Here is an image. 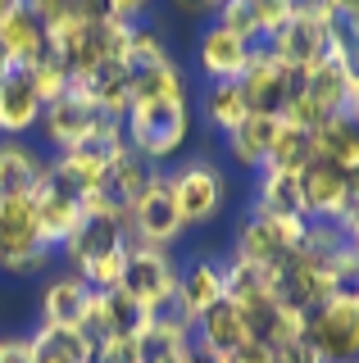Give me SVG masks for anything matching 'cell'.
I'll list each match as a JSON object with an SVG mask.
<instances>
[{
    "mask_svg": "<svg viewBox=\"0 0 359 363\" xmlns=\"http://www.w3.org/2000/svg\"><path fill=\"white\" fill-rule=\"evenodd\" d=\"M73 91L92 96L96 105L109 113V118H118V123H123V113H128V105H132V68L123 64V60H105L92 77H82V82H77Z\"/></svg>",
    "mask_w": 359,
    "mask_h": 363,
    "instance_id": "obj_27",
    "label": "cell"
},
{
    "mask_svg": "<svg viewBox=\"0 0 359 363\" xmlns=\"http://www.w3.org/2000/svg\"><path fill=\"white\" fill-rule=\"evenodd\" d=\"M164 60H173L168 55V45H164V37L155 28H132V37H128V55H123V64L137 73V68H155V64H164Z\"/></svg>",
    "mask_w": 359,
    "mask_h": 363,
    "instance_id": "obj_34",
    "label": "cell"
},
{
    "mask_svg": "<svg viewBox=\"0 0 359 363\" xmlns=\"http://www.w3.org/2000/svg\"><path fill=\"white\" fill-rule=\"evenodd\" d=\"M273 363H323V359H319V350H314L305 336H296V340L273 345Z\"/></svg>",
    "mask_w": 359,
    "mask_h": 363,
    "instance_id": "obj_37",
    "label": "cell"
},
{
    "mask_svg": "<svg viewBox=\"0 0 359 363\" xmlns=\"http://www.w3.org/2000/svg\"><path fill=\"white\" fill-rule=\"evenodd\" d=\"M277 132H282V118H273V113H250L237 132H228V150L241 168H264Z\"/></svg>",
    "mask_w": 359,
    "mask_h": 363,
    "instance_id": "obj_29",
    "label": "cell"
},
{
    "mask_svg": "<svg viewBox=\"0 0 359 363\" xmlns=\"http://www.w3.org/2000/svg\"><path fill=\"white\" fill-rule=\"evenodd\" d=\"M250 55H255V41H245L241 32L223 28L219 18L200 32V45H196L200 73L209 82H241V73L250 68Z\"/></svg>",
    "mask_w": 359,
    "mask_h": 363,
    "instance_id": "obj_14",
    "label": "cell"
},
{
    "mask_svg": "<svg viewBox=\"0 0 359 363\" xmlns=\"http://www.w3.org/2000/svg\"><path fill=\"white\" fill-rule=\"evenodd\" d=\"M205 118L214 123L219 132H237L245 118H250V105H245L241 82H214L205 91Z\"/></svg>",
    "mask_w": 359,
    "mask_h": 363,
    "instance_id": "obj_31",
    "label": "cell"
},
{
    "mask_svg": "<svg viewBox=\"0 0 359 363\" xmlns=\"http://www.w3.org/2000/svg\"><path fill=\"white\" fill-rule=\"evenodd\" d=\"M305 227H309V218H287V213L250 209V218H245L241 232H237V250H232V255L245 259V264H255V268H264V272H277L300 250Z\"/></svg>",
    "mask_w": 359,
    "mask_h": 363,
    "instance_id": "obj_5",
    "label": "cell"
},
{
    "mask_svg": "<svg viewBox=\"0 0 359 363\" xmlns=\"http://www.w3.org/2000/svg\"><path fill=\"white\" fill-rule=\"evenodd\" d=\"M328 5H332L336 18H355L359 23V0H328Z\"/></svg>",
    "mask_w": 359,
    "mask_h": 363,
    "instance_id": "obj_45",
    "label": "cell"
},
{
    "mask_svg": "<svg viewBox=\"0 0 359 363\" xmlns=\"http://www.w3.org/2000/svg\"><path fill=\"white\" fill-rule=\"evenodd\" d=\"M41 109L46 105L37 100V91H32L23 68H14L9 77H0V136H5V141H18L23 132L37 128Z\"/></svg>",
    "mask_w": 359,
    "mask_h": 363,
    "instance_id": "obj_23",
    "label": "cell"
},
{
    "mask_svg": "<svg viewBox=\"0 0 359 363\" xmlns=\"http://www.w3.org/2000/svg\"><path fill=\"white\" fill-rule=\"evenodd\" d=\"M192 336H196L205 350H214V354L223 359V354H232L241 340H250V327H245V318H241L237 304L223 295L219 304H209V309L192 323Z\"/></svg>",
    "mask_w": 359,
    "mask_h": 363,
    "instance_id": "obj_24",
    "label": "cell"
},
{
    "mask_svg": "<svg viewBox=\"0 0 359 363\" xmlns=\"http://www.w3.org/2000/svg\"><path fill=\"white\" fill-rule=\"evenodd\" d=\"M264 50L273 60H282L296 73H309L314 64H323L336 50V18H319V14H287L282 28L264 41Z\"/></svg>",
    "mask_w": 359,
    "mask_h": 363,
    "instance_id": "obj_7",
    "label": "cell"
},
{
    "mask_svg": "<svg viewBox=\"0 0 359 363\" xmlns=\"http://www.w3.org/2000/svg\"><path fill=\"white\" fill-rule=\"evenodd\" d=\"M168 186H173L177 213H182L187 227H200V223L219 218L223 200H228V177H223V168L209 164V159H196V164L168 173Z\"/></svg>",
    "mask_w": 359,
    "mask_h": 363,
    "instance_id": "obj_11",
    "label": "cell"
},
{
    "mask_svg": "<svg viewBox=\"0 0 359 363\" xmlns=\"http://www.w3.org/2000/svg\"><path fill=\"white\" fill-rule=\"evenodd\" d=\"M114 150L118 145H109V141H82V145H73V150H60V159L50 164V177L64 182L69 191H77V196L87 200L96 191V182L105 177Z\"/></svg>",
    "mask_w": 359,
    "mask_h": 363,
    "instance_id": "obj_21",
    "label": "cell"
},
{
    "mask_svg": "<svg viewBox=\"0 0 359 363\" xmlns=\"http://www.w3.org/2000/svg\"><path fill=\"white\" fill-rule=\"evenodd\" d=\"M336 227H341L346 241H355V245H359V200H350V209H346L341 218H336Z\"/></svg>",
    "mask_w": 359,
    "mask_h": 363,
    "instance_id": "obj_44",
    "label": "cell"
},
{
    "mask_svg": "<svg viewBox=\"0 0 359 363\" xmlns=\"http://www.w3.org/2000/svg\"><path fill=\"white\" fill-rule=\"evenodd\" d=\"M96 340L82 327H37L32 332V363H92Z\"/></svg>",
    "mask_w": 359,
    "mask_h": 363,
    "instance_id": "obj_28",
    "label": "cell"
},
{
    "mask_svg": "<svg viewBox=\"0 0 359 363\" xmlns=\"http://www.w3.org/2000/svg\"><path fill=\"white\" fill-rule=\"evenodd\" d=\"M109 9H114V18H123V23H137L145 9H150V0H109Z\"/></svg>",
    "mask_w": 359,
    "mask_h": 363,
    "instance_id": "obj_43",
    "label": "cell"
},
{
    "mask_svg": "<svg viewBox=\"0 0 359 363\" xmlns=\"http://www.w3.org/2000/svg\"><path fill=\"white\" fill-rule=\"evenodd\" d=\"M50 164L23 141H0V200H32L46 186Z\"/></svg>",
    "mask_w": 359,
    "mask_h": 363,
    "instance_id": "obj_18",
    "label": "cell"
},
{
    "mask_svg": "<svg viewBox=\"0 0 359 363\" xmlns=\"http://www.w3.org/2000/svg\"><path fill=\"white\" fill-rule=\"evenodd\" d=\"M28 73V82H32V91H37V100L41 105H55L60 96H69L73 91V82H69V73L60 68V60H41V64H32V68H23Z\"/></svg>",
    "mask_w": 359,
    "mask_h": 363,
    "instance_id": "obj_35",
    "label": "cell"
},
{
    "mask_svg": "<svg viewBox=\"0 0 359 363\" xmlns=\"http://www.w3.org/2000/svg\"><path fill=\"white\" fill-rule=\"evenodd\" d=\"M300 86H305V73L287 68L282 60H273L264 45H255L250 68L241 73V91H245L250 113H273V118H282L291 109V100L300 96Z\"/></svg>",
    "mask_w": 359,
    "mask_h": 363,
    "instance_id": "obj_9",
    "label": "cell"
},
{
    "mask_svg": "<svg viewBox=\"0 0 359 363\" xmlns=\"http://www.w3.org/2000/svg\"><path fill=\"white\" fill-rule=\"evenodd\" d=\"M223 300V268L209 259H196L187 272H177V295H173V313H182L187 323H196L209 304Z\"/></svg>",
    "mask_w": 359,
    "mask_h": 363,
    "instance_id": "obj_25",
    "label": "cell"
},
{
    "mask_svg": "<svg viewBox=\"0 0 359 363\" xmlns=\"http://www.w3.org/2000/svg\"><path fill=\"white\" fill-rule=\"evenodd\" d=\"M128 245H132V236H128V223L123 218L87 213L77 223V232L60 250L69 259V272H77L92 291H109V286H118V268H123Z\"/></svg>",
    "mask_w": 359,
    "mask_h": 363,
    "instance_id": "obj_1",
    "label": "cell"
},
{
    "mask_svg": "<svg viewBox=\"0 0 359 363\" xmlns=\"http://www.w3.org/2000/svg\"><path fill=\"white\" fill-rule=\"evenodd\" d=\"M314 159V132L305 128H291V123L282 118V132H277L273 150H268V164L264 168H287V173H300Z\"/></svg>",
    "mask_w": 359,
    "mask_h": 363,
    "instance_id": "obj_33",
    "label": "cell"
},
{
    "mask_svg": "<svg viewBox=\"0 0 359 363\" xmlns=\"http://www.w3.org/2000/svg\"><path fill=\"white\" fill-rule=\"evenodd\" d=\"M46 241L37 227L32 200H0V268L5 272H37L46 264Z\"/></svg>",
    "mask_w": 359,
    "mask_h": 363,
    "instance_id": "obj_10",
    "label": "cell"
},
{
    "mask_svg": "<svg viewBox=\"0 0 359 363\" xmlns=\"http://www.w3.org/2000/svg\"><path fill=\"white\" fill-rule=\"evenodd\" d=\"M0 363H32V336H0Z\"/></svg>",
    "mask_w": 359,
    "mask_h": 363,
    "instance_id": "obj_41",
    "label": "cell"
},
{
    "mask_svg": "<svg viewBox=\"0 0 359 363\" xmlns=\"http://www.w3.org/2000/svg\"><path fill=\"white\" fill-rule=\"evenodd\" d=\"M92 363H141L137 336H105V340H96V359Z\"/></svg>",
    "mask_w": 359,
    "mask_h": 363,
    "instance_id": "obj_36",
    "label": "cell"
},
{
    "mask_svg": "<svg viewBox=\"0 0 359 363\" xmlns=\"http://www.w3.org/2000/svg\"><path fill=\"white\" fill-rule=\"evenodd\" d=\"M192 136V100L187 96H160V100H132L123 113V141L150 164H164L182 150Z\"/></svg>",
    "mask_w": 359,
    "mask_h": 363,
    "instance_id": "obj_2",
    "label": "cell"
},
{
    "mask_svg": "<svg viewBox=\"0 0 359 363\" xmlns=\"http://www.w3.org/2000/svg\"><path fill=\"white\" fill-rule=\"evenodd\" d=\"M314 155L328 159V164L359 173V118L355 113H332L314 128Z\"/></svg>",
    "mask_w": 359,
    "mask_h": 363,
    "instance_id": "obj_26",
    "label": "cell"
},
{
    "mask_svg": "<svg viewBox=\"0 0 359 363\" xmlns=\"http://www.w3.org/2000/svg\"><path fill=\"white\" fill-rule=\"evenodd\" d=\"M300 100L309 105V113L319 123L332 118V113H346V105H350V77H346V64H341V55H336V50L305 73Z\"/></svg>",
    "mask_w": 359,
    "mask_h": 363,
    "instance_id": "obj_19",
    "label": "cell"
},
{
    "mask_svg": "<svg viewBox=\"0 0 359 363\" xmlns=\"http://www.w3.org/2000/svg\"><path fill=\"white\" fill-rule=\"evenodd\" d=\"M223 363H273V350L264 345V340H241L237 350H232V354H223Z\"/></svg>",
    "mask_w": 359,
    "mask_h": 363,
    "instance_id": "obj_39",
    "label": "cell"
},
{
    "mask_svg": "<svg viewBox=\"0 0 359 363\" xmlns=\"http://www.w3.org/2000/svg\"><path fill=\"white\" fill-rule=\"evenodd\" d=\"M168 5H173L177 14H187V18H200V14H219L223 0H168Z\"/></svg>",
    "mask_w": 359,
    "mask_h": 363,
    "instance_id": "obj_42",
    "label": "cell"
},
{
    "mask_svg": "<svg viewBox=\"0 0 359 363\" xmlns=\"http://www.w3.org/2000/svg\"><path fill=\"white\" fill-rule=\"evenodd\" d=\"M160 96H187V77L173 60L132 73V100H160Z\"/></svg>",
    "mask_w": 359,
    "mask_h": 363,
    "instance_id": "obj_32",
    "label": "cell"
},
{
    "mask_svg": "<svg viewBox=\"0 0 359 363\" xmlns=\"http://www.w3.org/2000/svg\"><path fill=\"white\" fill-rule=\"evenodd\" d=\"M300 204H305L309 223H336L350 209V173L314 155L300 168Z\"/></svg>",
    "mask_w": 359,
    "mask_h": 363,
    "instance_id": "obj_13",
    "label": "cell"
},
{
    "mask_svg": "<svg viewBox=\"0 0 359 363\" xmlns=\"http://www.w3.org/2000/svg\"><path fill=\"white\" fill-rule=\"evenodd\" d=\"M9 5H18V0H0V14H5V9H9Z\"/></svg>",
    "mask_w": 359,
    "mask_h": 363,
    "instance_id": "obj_48",
    "label": "cell"
},
{
    "mask_svg": "<svg viewBox=\"0 0 359 363\" xmlns=\"http://www.w3.org/2000/svg\"><path fill=\"white\" fill-rule=\"evenodd\" d=\"M192 323H187L182 313L164 309L155 313L150 323L141 327L137 336V350H141V363H187V354H192Z\"/></svg>",
    "mask_w": 359,
    "mask_h": 363,
    "instance_id": "obj_20",
    "label": "cell"
},
{
    "mask_svg": "<svg viewBox=\"0 0 359 363\" xmlns=\"http://www.w3.org/2000/svg\"><path fill=\"white\" fill-rule=\"evenodd\" d=\"M9 73H14V64H9V55L0 50V77H9Z\"/></svg>",
    "mask_w": 359,
    "mask_h": 363,
    "instance_id": "obj_47",
    "label": "cell"
},
{
    "mask_svg": "<svg viewBox=\"0 0 359 363\" xmlns=\"http://www.w3.org/2000/svg\"><path fill=\"white\" fill-rule=\"evenodd\" d=\"M155 313H145L132 295H123L118 286L109 291H96L92 295V309L82 318V332L92 340H105V336H141V327L150 323Z\"/></svg>",
    "mask_w": 359,
    "mask_h": 363,
    "instance_id": "obj_17",
    "label": "cell"
},
{
    "mask_svg": "<svg viewBox=\"0 0 359 363\" xmlns=\"http://www.w3.org/2000/svg\"><path fill=\"white\" fill-rule=\"evenodd\" d=\"M155 173H160V168H155L145 155H137L128 141H123L118 150H114V159H109L105 177L96 182V191L82 200V209H87V213H109V218H123V223H128L132 204L145 196V186H150Z\"/></svg>",
    "mask_w": 359,
    "mask_h": 363,
    "instance_id": "obj_6",
    "label": "cell"
},
{
    "mask_svg": "<svg viewBox=\"0 0 359 363\" xmlns=\"http://www.w3.org/2000/svg\"><path fill=\"white\" fill-rule=\"evenodd\" d=\"M118 291L132 295L145 313L173 309V295H177V264H173V255L132 241L128 255H123V268H118Z\"/></svg>",
    "mask_w": 359,
    "mask_h": 363,
    "instance_id": "obj_4",
    "label": "cell"
},
{
    "mask_svg": "<svg viewBox=\"0 0 359 363\" xmlns=\"http://www.w3.org/2000/svg\"><path fill=\"white\" fill-rule=\"evenodd\" d=\"M69 14L82 23H105L114 18V9H109V0H69Z\"/></svg>",
    "mask_w": 359,
    "mask_h": 363,
    "instance_id": "obj_40",
    "label": "cell"
},
{
    "mask_svg": "<svg viewBox=\"0 0 359 363\" xmlns=\"http://www.w3.org/2000/svg\"><path fill=\"white\" fill-rule=\"evenodd\" d=\"M0 50L9 55L14 68H32V64L50 60V32H46V23L32 14L23 0L0 14Z\"/></svg>",
    "mask_w": 359,
    "mask_h": 363,
    "instance_id": "obj_16",
    "label": "cell"
},
{
    "mask_svg": "<svg viewBox=\"0 0 359 363\" xmlns=\"http://www.w3.org/2000/svg\"><path fill=\"white\" fill-rule=\"evenodd\" d=\"M92 286L77 272H60L41 291V327H82L87 309H92Z\"/></svg>",
    "mask_w": 359,
    "mask_h": 363,
    "instance_id": "obj_22",
    "label": "cell"
},
{
    "mask_svg": "<svg viewBox=\"0 0 359 363\" xmlns=\"http://www.w3.org/2000/svg\"><path fill=\"white\" fill-rule=\"evenodd\" d=\"M23 5H28V9H32V14H37L41 23H46V32L73 18V14H69V0H23Z\"/></svg>",
    "mask_w": 359,
    "mask_h": 363,
    "instance_id": "obj_38",
    "label": "cell"
},
{
    "mask_svg": "<svg viewBox=\"0 0 359 363\" xmlns=\"http://www.w3.org/2000/svg\"><path fill=\"white\" fill-rule=\"evenodd\" d=\"M182 213H177V200H173V186H168V173H155L145 196L132 204L128 213V236L141 245H155V250H168L182 236Z\"/></svg>",
    "mask_w": 359,
    "mask_h": 363,
    "instance_id": "obj_12",
    "label": "cell"
},
{
    "mask_svg": "<svg viewBox=\"0 0 359 363\" xmlns=\"http://www.w3.org/2000/svg\"><path fill=\"white\" fill-rule=\"evenodd\" d=\"M305 340L319 350L323 363L359 359V300L355 295H328L305 318Z\"/></svg>",
    "mask_w": 359,
    "mask_h": 363,
    "instance_id": "obj_8",
    "label": "cell"
},
{
    "mask_svg": "<svg viewBox=\"0 0 359 363\" xmlns=\"http://www.w3.org/2000/svg\"><path fill=\"white\" fill-rule=\"evenodd\" d=\"M41 128H46L50 145H60V150H73V145H82V141L123 145V123L109 118V113L100 109L92 96H82V91H69V96H60L55 105L41 109Z\"/></svg>",
    "mask_w": 359,
    "mask_h": 363,
    "instance_id": "obj_3",
    "label": "cell"
},
{
    "mask_svg": "<svg viewBox=\"0 0 359 363\" xmlns=\"http://www.w3.org/2000/svg\"><path fill=\"white\" fill-rule=\"evenodd\" d=\"M187 363H223V359L214 354V350H205L200 340H192V354H187Z\"/></svg>",
    "mask_w": 359,
    "mask_h": 363,
    "instance_id": "obj_46",
    "label": "cell"
},
{
    "mask_svg": "<svg viewBox=\"0 0 359 363\" xmlns=\"http://www.w3.org/2000/svg\"><path fill=\"white\" fill-rule=\"evenodd\" d=\"M260 213H287V218H305L300 204V173L287 168H260V196H255Z\"/></svg>",
    "mask_w": 359,
    "mask_h": 363,
    "instance_id": "obj_30",
    "label": "cell"
},
{
    "mask_svg": "<svg viewBox=\"0 0 359 363\" xmlns=\"http://www.w3.org/2000/svg\"><path fill=\"white\" fill-rule=\"evenodd\" d=\"M350 363H359V359H350Z\"/></svg>",
    "mask_w": 359,
    "mask_h": 363,
    "instance_id": "obj_49",
    "label": "cell"
},
{
    "mask_svg": "<svg viewBox=\"0 0 359 363\" xmlns=\"http://www.w3.org/2000/svg\"><path fill=\"white\" fill-rule=\"evenodd\" d=\"M32 209H37V227H41V241H46V250H60L77 232V223L87 218L82 196L69 191L64 182H55L50 173H46V186L32 196Z\"/></svg>",
    "mask_w": 359,
    "mask_h": 363,
    "instance_id": "obj_15",
    "label": "cell"
}]
</instances>
